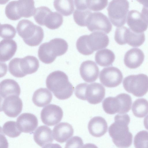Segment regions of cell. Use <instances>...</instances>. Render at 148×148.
Wrapping results in <instances>:
<instances>
[{"mask_svg": "<svg viewBox=\"0 0 148 148\" xmlns=\"http://www.w3.org/2000/svg\"><path fill=\"white\" fill-rule=\"evenodd\" d=\"M134 143L135 148H148V132H138L134 137Z\"/></svg>", "mask_w": 148, "mask_h": 148, "instance_id": "d6a6232c", "label": "cell"}, {"mask_svg": "<svg viewBox=\"0 0 148 148\" xmlns=\"http://www.w3.org/2000/svg\"><path fill=\"white\" fill-rule=\"evenodd\" d=\"M79 72L81 77L85 82L91 83L95 81L98 78L99 69L94 62L88 60L81 64Z\"/></svg>", "mask_w": 148, "mask_h": 148, "instance_id": "d6986e66", "label": "cell"}, {"mask_svg": "<svg viewBox=\"0 0 148 148\" xmlns=\"http://www.w3.org/2000/svg\"><path fill=\"white\" fill-rule=\"evenodd\" d=\"M126 21L130 28L136 33L143 32L148 27V24L143 19L141 13L136 10H132L129 12Z\"/></svg>", "mask_w": 148, "mask_h": 148, "instance_id": "e0dca14e", "label": "cell"}, {"mask_svg": "<svg viewBox=\"0 0 148 148\" xmlns=\"http://www.w3.org/2000/svg\"><path fill=\"white\" fill-rule=\"evenodd\" d=\"M144 125L145 128L148 130V115L144 119Z\"/></svg>", "mask_w": 148, "mask_h": 148, "instance_id": "60d3db41", "label": "cell"}, {"mask_svg": "<svg viewBox=\"0 0 148 148\" xmlns=\"http://www.w3.org/2000/svg\"><path fill=\"white\" fill-rule=\"evenodd\" d=\"M115 59V56L111 50L105 49L98 51L96 53L95 60L99 66L106 67L112 65Z\"/></svg>", "mask_w": 148, "mask_h": 148, "instance_id": "83f0119b", "label": "cell"}, {"mask_svg": "<svg viewBox=\"0 0 148 148\" xmlns=\"http://www.w3.org/2000/svg\"><path fill=\"white\" fill-rule=\"evenodd\" d=\"M46 83L47 88L59 99H67L73 93L74 87L69 81L67 75L63 71L58 70L50 73Z\"/></svg>", "mask_w": 148, "mask_h": 148, "instance_id": "7a4b0ae2", "label": "cell"}, {"mask_svg": "<svg viewBox=\"0 0 148 148\" xmlns=\"http://www.w3.org/2000/svg\"><path fill=\"white\" fill-rule=\"evenodd\" d=\"M114 39L119 45L127 43L133 47H138L142 45L145 40V36L143 33L135 32L130 28L122 26L116 28Z\"/></svg>", "mask_w": 148, "mask_h": 148, "instance_id": "8fae6325", "label": "cell"}, {"mask_svg": "<svg viewBox=\"0 0 148 148\" xmlns=\"http://www.w3.org/2000/svg\"><path fill=\"white\" fill-rule=\"evenodd\" d=\"M23 103L19 96L13 95L5 98L1 105V111L8 116L15 118L21 112Z\"/></svg>", "mask_w": 148, "mask_h": 148, "instance_id": "9a60e30c", "label": "cell"}, {"mask_svg": "<svg viewBox=\"0 0 148 148\" xmlns=\"http://www.w3.org/2000/svg\"><path fill=\"white\" fill-rule=\"evenodd\" d=\"M92 13L91 11L88 9H76L73 14L74 20L78 25L82 27L86 26L88 20Z\"/></svg>", "mask_w": 148, "mask_h": 148, "instance_id": "4dcf8cb0", "label": "cell"}, {"mask_svg": "<svg viewBox=\"0 0 148 148\" xmlns=\"http://www.w3.org/2000/svg\"><path fill=\"white\" fill-rule=\"evenodd\" d=\"M1 98L5 99L10 95H15L19 96L21 89L18 84L11 79H6L0 83Z\"/></svg>", "mask_w": 148, "mask_h": 148, "instance_id": "484cf974", "label": "cell"}, {"mask_svg": "<svg viewBox=\"0 0 148 148\" xmlns=\"http://www.w3.org/2000/svg\"><path fill=\"white\" fill-rule=\"evenodd\" d=\"M132 110L136 117H145L148 114V101L143 98L136 99L133 103Z\"/></svg>", "mask_w": 148, "mask_h": 148, "instance_id": "f546056e", "label": "cell"}, {"mask_svg": "<svg viewBox=\"0 0 148 148\" xmlns=\"http://www.w3.org/2000/svg\"><path fill=\"white\" fill-rule=\"evenodd\" d=\"M75 94L79 99L87 100L91 104H96L100 103L104 99L105 89L99 83L95 82L88 84L84 83L76 86Z\"/></svg>", "mask_w": 148, "mask_h": 148, "instance_id": "8992f818", "label": "cell"}, {"mask_svg": "<svg viewBox=\"0 0 148 148\" xmlns=\"http://www.w3.org/2000/svg\"><path fill=\"white\" fill-rule=\"evenodd\" d=\"M39 66L36 57L27 56L23 58H15L12 59L8 64V70L13 76L16 77H23L27 75L36 72Z\"/></svg>", "mask_w": 148, "mask_h": 148, "instance_id": "5b68a950", "label": "cell"}, {"mask_svg": "<svg viewBox=\"0 0 148 148\" xmlns=\"http://www.w3.org/2000/svg\"><path fill=\"white\" fill-rule=\"evenodd\" d=\"M42 148H62L61 146L58 144H47L43 147Z\"/></svg>", "mask_w": 148, "mask_h": 148, "instance_id": "f35d334b", "label": "cell"}, {"mask_svg": "<svg viewBox=\"0 0 148 148\" xmlns=\"http://www.w3.org/2000/svg\"><path fill=\"white\" fill-rule=\"evenodd\" d=\"M16 30L24 42L31 46L38 45L44 38V31L40 26L27 19H22L18 23Z\"/></svg>", "mask_w": 148, "mask_h": 148, "instance_id": "277c9868", "label": "cell"}, {"mask_svg": "<svg viewBox=\"0 0 148 148\" xmlns=\"http://www.w3.org/2000/svg\"><path fill=\"white\" fill-rule=\"evenodd\" d=\"M144 58L143 51L139 49L134 48L129 50L126 53L124 61L125 65L127 67L135 69L141 65Z\"/></svg>", "mask_w": 148, "mask_h": 148, "instance_id": "44dd1931", "label": "cell"}, {"mask_svg": "<svg viewBox=\"0 0 148 148\" xmlns=\"http://www.w3.org/2000/svg\"><path fill=\"white\" fill-rule=\"evenodd\" d=\"M63 22L62 16L57 12H52L47 7L45 10L40 21V25H45L51 29H57Z\"/></svg>", "mask_w": 148, "mask_h": 148, "instance_id": "ffe728a7", "label": "cell"}, {"mask_svg": "<svg viewBox=\"0 0 148 148\" xmlns=\"http://www.w3.org/2000/svg\"><path fill=\"white\" fill-rule=\"evenodd\" d=\"M52 99V94L46 88H40L34 92L32 100L36 106L43 107L49 103Z\"/></svg>", "mask_w": 148, "mask_h": 148, "instance_id": "4316f807", "label": "cell"}, {"mask_svg": "<svg viewBox=\"0 0 148 148\" xmlns=\"http://www.w3.org/2000/svg\"><path fill=\"white\" fill-rule=\"evenodd\" d=\"M68 48V44L64 40L55 38L40 45L38 50V57L42 62L51 64L55 60L56 57L64 54Z\"/></svg>", "mask_w": 148, "mask_h": 148, "instance_id": "3957f363", "label": "cell"}, {"mask_svg": "<svg viewBox=\"0 0 148 148\" xmlns=\"http://www.w3.org/2000/svg\"><path fill=\"white\" fill-rule=\"evenodd\" d=\"M36 9L33 0L13 1L6 5L5 13L8 18L16 21L22 17L29 18L34 16Z\"/></svg>", "mask_w": 148, "mask_h": 148, "instance_id": "52a82bcc", "label": "cell"}, {"mask_svg": "<svg viewBox=\"0 0 148 148\" xmlns=\"http://www.w3.org/2000/svg\"><path fill=\"white\" fill-rule=\"evenodd\" d=\"M82 148H98V147L94 144L88 143L85 144Z\"/></svg>", "mask_w": 148, "mask_h": 148, "instance_id": "ab89813d", "label": "cell"}, {"mask_svg": "<svg viewBox=\"0 0 148 148\" xmlns=\"http://www.w3.org/2000/svg\"><path fill=\"white\" fill-rule=\"evenodd\" d=\"M129 7L127 0H114L110 2L107 8L108 16L114 26L120 27L125 24Z\"/></svg>", "mask_w": 148, "mask_h": 148, "instance_id": "30bf717a", "label": "cell"}, {"mask_svg": "<svg viewBox=\"0 0 148 148\" xmlns=\"http://www.w3.org/2000/svg\"><path fill=\"white\" fill-rule=\"evenodd\" d=\"M90 133L93 136L100 137L107 131L108 125L105 119L100 116H95L91 119L88 124Z\"/></svg>", "mask_w": 148, "mask_h": 148, "instance_id": "603a6c76", "label": "cell"}, {"mask_svg": "<svg viewBox=\"0 0 148 148\" xmlns=\"http://www.w3.org/2000/svg\"><path fill=\"white\" fill-rule=\"evenodd\" d=\"M123 84L126 91L136 97H142L148 91V76L145 74L128 76Z\"/></svg>", "mask_w": 148, "mask_h": 148, "instance_id": "9c48e42d", "label": "cell"}, {"mask_svg": "<svg viewBox=\"0 0 148 148\" xmlns=\"http://www.w3.org/2000/svg\"><path fill=\"white\" fill-rule=\"evenodd\" d=\"M114 122L110 126L108 132L113 142L120 148H127L132 145V135L129 131L128 125L130 118L127 114H117Z\"/></svg>", "mask_w": 148, "mask_h": 148, "instance_id": "6da1fadb", "label": "cell"}, {"mask_svg": "<svg viewBox=\"0 0 148 148\" xmlns=\"http://www.w3.org/2000/svg\"><path fill=\"white\" fill-rule=\"evenodd\" d=\"M99 79L101 83L106 87H115L121 84L123 75L118 68L110 66L104 68L100 71Z\"/></svg>", "mask_w": 148, "mask_h": 148, "instance_id": "4fadbf2b", "label": "cell"}, {"mask_svg": "<svg viewBox=\"0 0 148 148\" xmlns=\"http://www.w3.org/2000/svg\"><path fill=\"white\" fill-rule=\"evenodd\" d=\"M63 116L62 108L56 105L50 104L43 108L40 117L42 122L49 126H53L60 122Z\"/></svg>", "mask_w": 148, "mask_h": 148, "instance_id": "5bb4252c", "label": "cell"}, {"mask_svg": "<svg viewBox=\"0 0 148 148\" xmlns=\"http://www.w3.org/2000/svg\"><path fill=\"white\" fill-rule=\"evenodd\" d=\"M87 8L90 10L99 11L105 8L108 4L107 0H86Z\"/></svg>", "mask_w": 148, "mask_h": 148, "instance_id": "e575fe53", "label": "cell"}, {"mask_svg": "<svg viewBox=\"0 0 148 148\" xmlns=\"http://www.w3.org/2000/svg\"><path fill=\"white\" fill-rule=\"evenodd\" d=\"M72 126L66 122H61L55 126L53 130L54 139L58 142L63 143L66 142L73 134Z\"/></svg>", "mask_w": 148, "mask_h": 148, "instance_id": "7402d4cb", "label": "cell"}, {"mask_svg": "<svg viewBox=\"0 0 148 148\" xmlns=\"http://www.w3.org/2000/svg\"><path fill=\"white\" fill-rule=\"evenodd\" d=\"M2 131L6 135L11 138H15L21 133L14 121H10L5 122L2 127Z\"/></svg>", "mask_w": 148, "mask_h": 148, "instance_id": "1f68e13d", "label": "cell"}, {"mask_svg": "<svg viewBox=\"0 0 148 148\" xmlns=\"http://www.w3.org/2000/svg\"><path fill=\"white\" fill-rule=\"evenodd\" d=\"M73 0H55L53 6L56 10L63 16L72 14L74 9Z\"/></svg>", "mask_w": 148, "mask_h": 148, "instance_id": "f1b7e54d", "label": "cell"}, {"mask_svg": "<svg viewBox=\"0 0 148 148\" xmlns=\"http://www.w3.org/2000/svg\"><path fill=\"white\" fill-rule=\"evenodd\" d=\"M83 144L81 138L78 136H74L67 142L65 148H82Z\"/></svg>", "mask_w": 148, "mask_h": 148, "instance_id": "8d00e7d4", "label": "cell"}, {"mask_svg": "<svg viewBox=\"0 0 148 148\" xmlns=\"http://www.w3.org/2000/svg\"><path fill=\"white\" fill-rule=\"evenodd\" d=\"M91 32L101 31L108 34L111 31L112 26L106 16L100 12L92 13L88 20L87 25Z\"/></svg>", "mask_w": 148, "mask_h": 148, "instance_id": "7c38bea8", "label": "cell"}, {"mask_svg": "<svg viewBox=\"0 0 148 148\" xmlns=\"http://www.w3.org/2000/svg\"><path fill=\"white\" fill-rule=\"evenodd\" d=\"M86 39L88 47L92 53L107 47L109 42L108 36L101 31H95L89 35H86Z\"/></svg>", "mask_w": 148, "mask_h": 148, "instance_id": "2e32d148", "label": "cell"}, {"mask_svg": "<svg viewBox=\"0 0 148 148\" xmlns=\"http://www.w3.org/2000/svg\"><path fill=\"white\" fill-rule=\"evenodd\" d=\"M76 47L78 51L83 55H89L92 54L87 46L85 35L82 36L78 39Z\"/></svg>", "mask_w": 148, "mask_h": 148, "instance_id": "d590c367", "label": "cell"}, {"mask_svg": "<svg viewBox=\"0 0 148 148\" xmlns=\"http://www.w3.org/2000/svg\"><path fill=\"white\" fill-rule=\"evenodd\" d=\"M16 123L21 132L31 134L37 127L38 122L37 118L34 115L30 113H24L17 118Z\"/></svg>", "mask_w": 148, "mask_h": 148, "instance_id": "ac0fdd59", "label": "cell"}, {"mask_svg": "<svg viewBox=\"0 0 148 148\" xmlns=\"http://www.w3.org/2000/svg\"><path fill=\"white\" fill-rule=\"evenodd\" d=\"M132 99L129 95L122 93L115 97L106 98L102 102V107L106 113L113 114L116 113L125 114L130 110Z\"/></svg>", "mask_w": 148, "mask_h": 148, "instance_id": "ba28073f", "label": "cell"}, {"mask_svg": "<svg viewBox=\"0 0 148 148\" xmlns=\"http://www.w3.org/2000/svg\"><path fill=\"white\" fill-rule=\"evenodd\" d=\"M143 5L141 14L142 16L148 24V1H138Z\"/></svg>", "mask_w": 148, "mask_h": 148, "instance_id": "74e56055", "label": "cell"}, {"mask_svg": "<svg viewBox=\"0 0 148 148\" xmlns=\"http://www.w3.org/2000/svg\"><path fill=\"white\" fill-rule=\"evenodd\" d=\"M0 30V36L5 39L13 38L15 36L16 33L15 28L8 24H1Z\"/></svg>", "mask_w": 148, "mask_h": 148, "instance_id": "836d02e7", "label": "cell"}, {"mask_svg": "<svg viewBox=\"0 0 148 148\" xmlns=\"http://www.w3.org/2000/svg\"><path fill=\"white\" fill-rule=\"evenodd\" d=\"M33 137L35 142L41 147L53 140L51 130L45 125L39 127L34 133Z\"/></svg>", "mask_w": 148, "mask_h": 148, "instance_id": "d4e9b609", "label": "cell"}, {"mask_svg": "<svg viewBox=\"0 0 148 148\" xmlns=\"http://www.w3.org/2000/svg\"><path fill=\"white\" fill-rule=\"evenodd\" d=\"M0 60L5 62L11 59L17 50V45L12 39H4L0 43Z\"/></svg>", "mask_w": 148, "mask_h": 148, "instance_id": "cb8c5ba5", "label": "cell"}]
</instances>
